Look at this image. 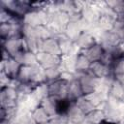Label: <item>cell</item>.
<instances>
[{
  "label": "cell",
  "instance_id": "26",
  "mask_svg": "<svg viewBox=\"0 0 124 124\" xmlns=\"http://www.w3.org/2000/svg\"><path fill=\"white\" fill-rule=\"evenodd\" d=\"M106 2L118 16L124 15V1L115 0V1H106Z\"/></svg>",
  "mask_w": 124,
  "mask_h": 124
},
{
  "label": "cell",
  "instance_id": "27",
  "mask_svg": "<svg viewBox=\"0 0 124 124\" xmlns=\"http://www.w3.org/2000/svg\"><path fill=\"white\" fill-rule=\"evenodd\" d=\"M14 16H15V15H13L10 11H8L4 8H1V13H0V22H1V24L9 23Z\"/></svg>",
  "mask_w": 124,
  "mask_h": 124
},
{
  "label": "cell",
  "instance_id": "21",
  "mask_svg": "<svg viewBox=\"0 0 124 124\" xmlns=\"http://www.w3.org/2000/svg\"><path fill=\"white\" fill-rule=\"evenodd\" d=\"M108 96L123 102L124 101V85L114 79L110 86Z\"/></svg>",
  "mask_w": 124,
  "mask_h": 124
},
{
  "label": "cell",
  "instance_id": "15",
  "mask_svg": "<svg viewBox=\"0 0 124 124\" xmlns=\"http://www.w3.org/2000/svg\"><path fill=\"white\" fill-rule=\"evenodd\" d=\"M91 62L90 60L83 55L81 52L78 53L76 56V63H75V73H85L89 71Z\"/></svg>",
  "mask_w": 124,
  "mask_h": 124
},
{
  "label": "cell",
  "instance_id": "23",
  "mask_svg": "<svg viewBox=\"0 0 124 124\" xmlns=\"http://www.w3.org/2000/svg\"><path fill=\"white\" fill-rule=\"evenodd\" d=\"M76 105L80 108V110L86 115L89 112H91L92 110H94L96 108L93 106V104L90 102V100L86 97V96H82L79 99H78L76 102Z\"/></svg>",
  "mask_w": 124,
  "mask_h": 124
},
{
  "label": "cell",
  "instance_id": "20",
  "mask_svg": "<svg viewBox=\"0 0 124 124\" xmlns=\"http://www.w3.org/2000/svg\"><path fill=\"white\" fill-rule=\"evenodd\" d=\"M116 18L108 16H101L96 25L103 31H112Z\"/></svg>",
  "mask_w": 124,
  "mask_h": 124
},
{
  "label": "cell",
  "instance_id": "16",
  "mask_svg": "<svg viewBox=\"0 0 124 124\" xmlns=\"http://www.w3.org/2000/svg\"><path fill=\"white\" fill-rule=\"evenodd\" d=\"M86 97L90 100V102L93 104V106L96 108H101L105 105V103L107 102L108 97V94L104 93V92L99 91V90H96L95 92L87 95Z\"/></svg>",
  "mask_w": 124,
  "mask_h": 124
},
{
  "label": "cell",
  "instance_id": "24",
  "mask_svg": "<svg viewBox=\"0 0 124 124\" xmlns=\"http://www.w3.org/2000/svg\"><path fill=\"white\" fill-rule=\"evenodd\" d=\"M45 73H46V82L47 83H50V82H53L57 79L60 78L61 77V69L60 67H54V68H50V69H46L45 70Z\"/></svg>",
  "mask_w": 124,
  "mask_h": 124
},
{
  "label": "cell",
  "instance_id": "3",
  "mask_svg": "<svg viewBox=\"0 0 124 124\" xmlns=\"http://www.w3.org/2000/svg\"><path fill=\"white\" fill-rule=\"evenodd\" d=\"M69 81L59 78L53 82L48 83V94L57 100H64L68 97Z\"/></svg>",
  "mask_w": 124,
  "mask_h": 124
},
{
  "label": "cell",
  "instance_id": "8",
  "mask_svg": "<svg viewBox=\"0 0 124 124\" xmlns=\"http://www.w3.org/2000/svg\"><path fill=\"white\" fill-rule=\"evenodd\" d=\"M65 114L68 118L69 124H79L85 120V114L80 110V108L76 105L75 102L71 103Z\"/></svg>",
  "mask_w": 124,
  "mask_h": 124
},
{
  "label": "cell",
  "instance_id": "10",
  "mask_svg": "<svg viewBox=\"0 0 124 124\" xmlns=\"http://www.w3.org/2000/svg\"><path fill=\"white\" fill-rule=\"evenodd\" d=\"M22 39L1 40V42H2V48L6 49L10 53V55L12 57H15L18 52H20L21 50H23Z\"/></svg>",
  "mask_w": 124,
  "mask_h": 124
},
{
  "label": "cell",
  "instance_id": "18",
  "mask_svg": "<svg viewBox=\"0 0 124 124\" xmlns=\"http://www.w3.org/2000/svg\"><path fill=\"white\" fill-rule=\"evenodd\" d=\"M57 101H58L57 99L48 96L43 99L41 102V106L45 108V110L48 113L50 117L57 114Z\"/></svg>",
  "mask_w": 124,
  "mask_h": 124
},
{
  "label": "cell",
  "instance_id": "17",
  "mask_svg": "<svg viewBox=\"0 0 124 124\" xmlns=\"http://www.w3.org/2000/svg\"><path fill=\"white\" fill-rule=\"evenodd\" d=\"M82 32H83V31H82V28H81V26H80L79 21H77V22L70 21V22L68 23V25L66 26V28H65V34H66L73 42H75Z\"/></svg>",
  "mask_w": 124,
  "mask_h": 124
},
{
  "label": "cell",
  "instance_id": "1",
  "mask_svg": "<svg viewBox=\"0 0 124 124\" xmlns=\"http://www.w3.org/2000/svg\"><path fill=\"white\" fill-rule=\"evenodd\" d=\"M75 76H76V78L79 80L84 96H87L98 89L101 79L96 78L89 71L85 73H75Z\"/></svg>",
  "mask_w": 124,
  "mask_h": 124
},
{
  "label": "cell",
  "instance_id": "12",
  "mask_svg": "<svg viewBox=\"0 0 124 124\" xmlns=\"http://www.w3.org/2000/svg\"><path fill=\"white\" fill-rule=\"evenodd\" d=\"M74 43L77 45V46L80 50L86 49V48L94 46L95 44H97L96 39L90 32H82Z\"/></svg>",
  "mask_w": 124,
  "mask_h": 124
},
{
  "label": "cell",
  "instance_id": "13",
  "mask_svg": "<svg viewBox=\"0 0 124 124\" xmlns=\"http://www.w3.org/2000/svg\"><path fill=\"white\" fill-rule=\"evenodd\" d=\"M80 52L83 55H85L90 60V62H95V61H100V59L102 58L105 50L101 46V45L95 44L94 46H90L86 49L80 50Z\"/></svg>",
  "mask_w": 124,
  "mask_h": 124
},
{
  "label": "cell",
  "instance_id": "29",
  "mask_svg": "<svg viewBox=\"0 0 124 124\" xmlns=\"http://www.w3.org/2000/svg\"><path fill=\"white\" fill-rule=\"evenodd\" d=\"M122 42H123V43H124V37H123V38H122Z\"/></svg>",
  "mask_w": 124,
  "mask_h": 124
},
{
  "label": "cell",
  "instance_id": "9",
  "mask_svg": "<svg viewBox=\"0 0 124 124\" xmlns=\"http://www.w3.org/2000/svg\"><path fill=\"white\" fill-rule=\"evenodd\" d=\"M30 82L36 86L46 82L45 69L38 63L30 66Z\"/></svg>",
  "mask_w": 124,
  "mask_h": 124
},
{
  "label": "cell",
  "instance_id": "7",
  "mask_svg": "<svg viewBox=\"0 0 124 124\" xmlns=\"http://www.w3.org/2000/svg\"><path fill=\"white\" fill-rule=\"evenodd\" d=\"M20 67L21 65L13 57L6 61H1V72L5 73L11 78H16Z\"/></svg>",
  "mask_w": 124,
  "mask_h": 124
},
{
  "label": "cell",
  "instance_id": "2",
  "mask_svg": "<svg viewBox=\"0 0 124 124\" xmlns=\"http://www.w3.org/2000/svg\"><path fill=\"white\" fill-rule=\"evenodd\" d=\"M31 3L29 1H2L1 8L10 11L13 15L23 17L27 13L32 10Z\"/></svg>",
  "mask_w": 124,
  "mask_h": 124
},
{
  "label": "cell",
  "instance_id": "25",
  "mask_svg": "<svg viewBox=\"0 0 124 124\" xmlns=\"http://www.w3.org/2000/svg\"><path fill=\"white\" fill-rule=\"evenodd\" d=\"M16 79L21 83L30 82V66L21 65V67H20V69L18 71Z\"/></svg>",
  "mask_w": 124,
  "mask_h": 124
},
{
  "label": "cell",
  "instance_id": "19",
  "mask_svg": "<svg viewBox=\"0 0 124 124\" xmlns=\"http://www.w3.org/2000/svg\"><path fill=\"white\" fill-rule=\"evenodd\" d=\"M104 120H106V116L101 108H95L85 115V121L89 124H101Z\"/></svg>",
  "mask_w": 124,
  "mask_h": 124
},
{
  "label": "cell",
  "instance_id": "6",
  "mask_svg": "<svg viewBox=\"0 0 124 124\" xmlns=\"http://www.w3.org/2000/svg\"><path fill=\"white\" fill-rule=\"evenodd\" d=\"M89 72L94 75L96 78L102 79L108 77H112L113 75V71L112 68L109 66L105 65L104 63H102L101 61H95V62H91L90 68H89Z\"/></svg>",
  "mask_w": 124,
  "mask_h": 124
},
{
  "label": "cell",
  "instance_id": "4",
  "mask_svg": "<svg viewBox=\"0 0 124 124\" xmlns=\"http://www.w3.org/2000/svg\"><path fill=\"white\" fill-rule=\"evenodd\" d=\"M18 92L16 88L7 86L1 88L0 93V103L2 108H12L17 107V100H18Z\"/></svg>",
  "mask_w": 124,
  "mask_h": 124
},
{
  "label": "cell",
  "instance_id": "28",
  "mask_svg": "<svg viewBox=\"0 0 124 124\" xmlns=\"http://www.w3.org/2000/svg\"><path fill=\"white\" fill-rule=\"evenodd\" d=\"M39 124H51L50 121H46V122H44V123H39Z\"/></svg>",
  "mask_w": 124,
  "mask_h": 124
},
{
  "label": "cell",
  "instance_id": "14",
  "mask_svg": "<svg viewBox=\"0 0 124 124\" xmlns=\"http://www.w3.org/2000/svg\"><path fill=\"white\" fill-rule=\"evenodd\" d=\"M41 51L50 53V54H54V55H59V56L62 55L59 44L54 38H48L45 41H42Z\"/></svg>",
  "mask_w": 124,
  "mask_h": 124
},
{
  "label": "cell",
  "instance_id": "22",
  "mask_svg": "<svg viewBox=\"0 0 124 124\" xmlns=\"http://www.w3.org/2000/svg\"><path fill=\"white\" fill-rule=\"evenodd\" d=\"M31 113H32V117H33L34 121L37 124L49 121V119H50V116L48 115V113L45 110V108L41 105L39 107H37Z\"/></svg>",
  "mask_w": 124,
  "mask_h": 124
},
{
  "label": "cell",
  "instance_id": "11",
  "mask_svg": "<svg viewBox=\"0 0 124 124\" xmlns=\"http://www.w3.org/2000/svg\"><path fill=\"white\" fill-rule=\"evenodd\" d=\"M84 96L82 92L81 85L78 78H75L69 82L68 85V97L67 99L71 102H76L80 97Z\"/></svg>",
  "mask_w": 124,
  "mask_h": 124
},
{
  "label": "cell",
  "instance_id": "5",
  "mask_svg": "<svg viewBox=\"0 0 124 124\" xmlns=\"http://www.w3.org/2000/svg\"><path fill=\"white\" fill-rule=\"evenodd\" d=\"M36 59H37V63L40 64L45 70H46V69L58 67L60 65L61 56L46 53L44 51H39L36 53Z\"/></svg>",
  "mask_w": 124,
  "mask_h": 124
}]
</instances>
